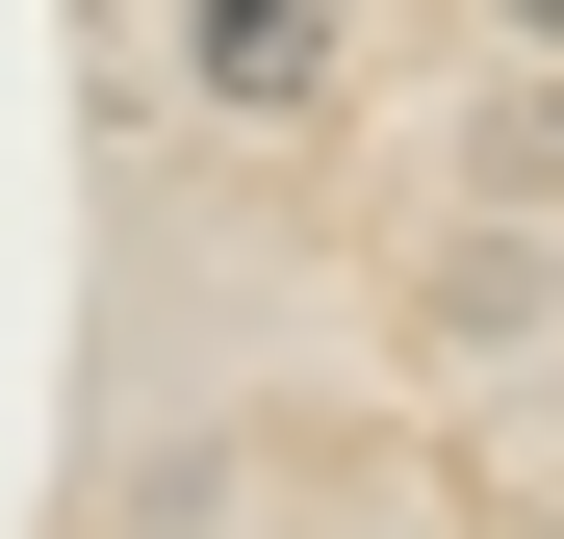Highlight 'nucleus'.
Instances as JSON below:
<instances>
[{
    "label": "nucleus",
    "mask_w": 564,
    "mask_h": 539,
    "mask_svg": "<svg viewBox=\"0 0 564 539\" xmlns=\"http://www.w3.org/2000/svg\"><path fill=\"white\" fill-rule=\"evenodd\" d=\"M206 77H231V104H308L334 26H308V0H206Z\"/></svg>",
    "instance_id": "nucleus-1"
},
{
    "label": "nucleus",
    "mask_w": 564,
    "mask_h": 539,
    "mask_svg": "<svg viewBox=\"0 0 564 539\" xmlns=\"http://www.w3.org/2000/svg\"><path fill=\"white\" fill-rule=\"evenodd\" d=\"M513 26H564V0H513Z\"/></svg>",
    "instance_id": "nucleus-2"
}]
</instances>
